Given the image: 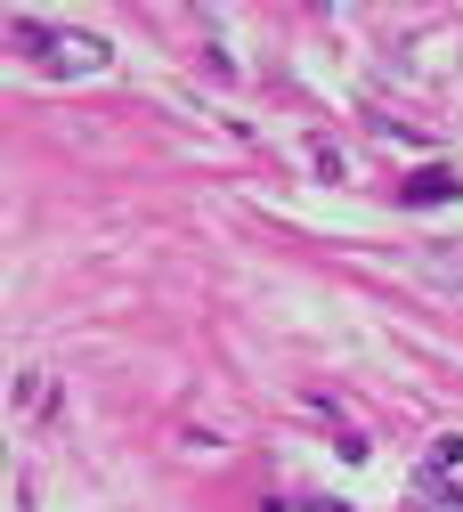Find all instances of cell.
I'll return each mask as SVG.
<instances>
[{"label": "cell", "instance_id": "1", "mask_svg": "<svg viewBox=\"0 0 463 512\" xmlns=\"http://www.w3.org/2000/svg\"><path fill=\"white\" fill-rule=\"evenodd\" d=\"M17 41L41 57L49 74H98V66H106V41H90V33H49V25L17 17Z\"/></svg>", "mask_w": 463, "mask_h": 512}, {"label": "cell", "instance_id": "3", "mask_svg": "<svg viewBox=\"0 0 463 512\" xmlns=\"http://www.w3.org/2000/svg\"><path fill=\"white\" fill-rule=\"evenodd\" d=\"M447 472H463V431L431 439V456H423V488H447Z\"/></svg>", "mask_w": 463, "mask_h": 512}, {"label": "cell", "instance_id": "2", "mask_svg": "<svg viewBox=\"0 0 463 512\" xmlns=\"http://www.w3.org/2000/svg\"><path fill=\"white\" fill-rule=\"evenodd\" d=\"M455 196H463V171L455 163H423L415 179H399V204L407 212H431V204H455Z\"/></svg>", "mask_w": 463, "mask_h": 512}, {"label": "cell", "instance_id": "4", "mask_svg": "<svg viewBox=\"0 0 463 512\" xmlns=\"http://www.w3.org/2000/svg\"><path fill=\"white\" fill-rule=\"evenodd\" d=\"M301 512H350V504H342V496H317V504H301Z\"/></svg>", "mask_w": 463, "mask_h": 512}]
</instances>
